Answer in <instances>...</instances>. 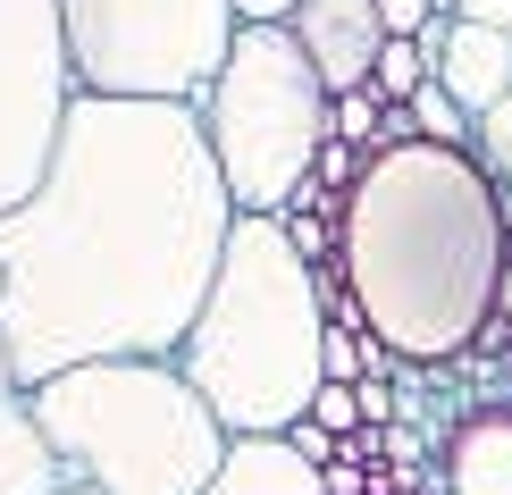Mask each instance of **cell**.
I'll return each mask as SVG.
<instances>
[{"label":"cell","mask_w":512,"mask_h":495,"mask_svg":"<svg viewBox=\"0 0 512 495\" xmlns=\"http://www.w3.org/2000/svg\"><path fill=\"white\" fill-rule=\"evenodd\" d=\"M68 76L101 101H185L202 110L210 76L236 51V0H59Z\"/></svg>","instance_id":"cell-6"},{"label":"cell","mask_w":512,"mask_h":495,"mask_svg":"<svg viewBox=\"0 0 512 495\" xmlns=\"http://www.w3.org/2000/svg\"><path fill=\"white\" fill-rule=\"evenodd\" d=\"M378 118H387V101H378L370 84H361V93H336V143H353L361 160L378 152Z\"/></svg>","instance_id":"cell-16"},{"label":"cell","mask_w":512,"mask_h":495,"mask_svg":"<svg viewBox=\"0 0 512 495\" xmlns=\"http://www.w3.org/2000/svg\"><path fill=\"white\" fill-rule=\"evenodd\" d=\"M286 34L303 42V59L319 68L328 101H336V93H361V84H370L378 42H387V26H378V0H294Z\"/></svg>","instance_id":"cell-8"},{"label":"cell","mask_w":512,"mask_h":495,"mask_svg":"<svg viewBox=\"0 0 512 495\" xmlns=\"http://www.w3.org/2000/svg\"><path fill=\"white\" fill-rule=\"evenodd\" d=\"M303 420H319L328 437H353V428H361V395H353V386H336V378H319V395H311Z\"/></svg>","instance_id":"cell-17"},{"label":"cell","mask_w":512,"mask_h":495,"mask_svg":"<svg viewBox=\"0 0 512 495\" xmlns=\"http://www.w3.org/2000/svg\"><path fill=\"white\" fill-rule=\"evenodd\" d=\"M454 495H512V412H471L445 454Z\"/></svg>","instance_id":"cell-12"},{"label":"cell","mask_w":512,"mask_h":495,"mask_svg":"<svg viewBox=\"0 0 512 495\" xmlns=\"http://www.w3.org/2000/svg\"><path fill=\"white\" fill-rule=\"evenodd\" d=\"M512 261L504 193L462 143H395L370 152L345 185L336 219V286L328 319H361L395 370L462 361L496 319Z\"/></svg>","instance_id":"cell-2"},{"label":"cell","mask_w":512,"mask_h":495,"mask_svg":"<svg viewBox=\"0 0 512 495\" xmlns=\"http://www.w3.org/2000/svg\"><path fill=\"white\" fill-rule=\"evenodd\" d=\"M202 495H328V470L294 454V437H227V462Z\"/></svg>","instance_id":"cell-10"},{"label":"cell","mask_w":512,"mask_h":495,"mask_svg":"<svg viewBox=\"0 0 512 495\" xmlns=\"http://www.w3.org/2000/svg\"><path fill=\"white\" fill-rule=\"evenodd\" d=\"M68 101L76 76L59 0H0V210H17L42 185Z\"/></svg>","instance_id":"cell-7"},{"label":"cell","mask_w":512,"mask_h":495,"mask_svg":"<svg viewBox=\"0 0 512 495\" xmlns=\"http://www.w3.org/2000/svg\"><path fill=\"white\" fill-rule=\"evenodd\" d=\"M319 336H328V294L311 261L277 219L236 210L219 277L177 344V370L194 378L227 437H286L319 395Z\"/></svg>","instance_id":"cell-3"},{"label":"cell","mask_w":512,"mask_h":495,"mask_svg":"<svg viewBox=\"0 0 512 495\" xmlns=\"http://www.w3.org/2000/svg\"><path fill=\"white\" fill-rule=\"evenodd\" d=\"M429 17H437L429 0H378V26H387V42H412Z\"/></svg>","instance_id":"cell-18"},{"label":"cell","mask_w":512,"mask_h":495,"mask_svg":"<svg viewBox=\"0 0 512 495\" xmlns=\"http://www.w3.org/2000/svg\"><path fill=\"white\" fill-rule=\"evenodd\" d=\"M202 135H210L219 177H227V202L277 219L311 185L319 152L336 143V101H328V84H319V68L303 59V42L286 26L244 17L227 68L202 93Z\"/></svg>","instance_id":"cell-5"},{"label":"cell","mask_w":512,"mask_h":495,"mask_svg":"<svg viewBox=\"0 0 512 495\" xmlns=\"http://www.w3.org/2000/svg\"><path fill=\"white\" fill-rule=\"evenodd\" d=\"M227 227L236 202L202 110L76 93L42 185L0 210V344L17 386L34 395L84 361H177Z\"/></svg>","instance_id":"cell-1"},{"label":"cell","mask_w":512,"mask_h":495,"mask_svg":"<svg viewBox=\"0 0 512 495\" xmlns=\"http://www.w3.org/2000/svg\"><path fill=\"white\" fill-rule=\"evenodd\" d=\"M34 420L84 495H202L227 428L177 361H84L34 386Z\"/></svg>","instance_id":"cell-4"},{"label":"cell","mask_w":512,"mask_h":495,"mask_svg":"<svg viewBox=\"0 0 512 495\" xmlns=\"http://www.w3.org/2000/svg\"><path fill=\"white\" fill-rule=\"evenodd\" d=\"M412 126H420V143H462V152H471V110H462L437 76L412 93Z\"/></svg>","instance_id":"cell-13"},{"label":"cell","mask_w":512,"mask_h":495,"mask_svg":"<svg viewBox=\"0 0 512 495\" xmlns=\"http://www.w3.org/2000/svg\"><path fill=\"white\" fill-rule=\"evenodd\" d=\"M454 17H471V26H496V34H512V0H454Z\"/></svg>","instance_id":"cell-19"},{"label":"cell","mask_w":512,"mask_h":495,"mask_svg":"<svg viewBox=\"0 0 512 495\" xmlns=\"http://www.w3.org/2000/svg\"><path fill=\"white\" fill-rule=\"evenodd\" d=\"M68 495H84V487H68Z\"/></svg>","instance_id":"cell-22"},{"label":"cell","mask_w":512,"mask_h":495,"mask_svg":"<svg viewBox=\"0 0 512 495\" xmlns=\"http://www.w3.org/2000/svg\"><path fill=\"white\" fill-rule=\"evenodd\" d=\"M471 160H479L496 185H512V93H504L496 110H487V118L471 126Z\"/></svg>","instance_id":"cell-15"},{"label":"cell","mask_w":512,"mask_h":495,"mask_svg":"<svg viewBox=\"0 0 512 495\" xmlns=\"http://www.w3.org/2000/svg\"><path fill=\"white\" fill-rule=\"evenodd\" d=\"M420 84H429L420 42H378V59H370V93H378V101H412Z\"/></svg>","instance_id":"cell-14"},{"label":"cell","mask_w":512,"mask_h":495,"mask_svg":"<svg viewBox=\"0 0 512 495\" xmlns=\"http://www.w3.org/2000/svg\"><path fill=\"white\" fill-rule=\"evenodd\" d=\"M353 395H361V420H387V412H395V395H387V378H361Z\"/></svg>","instance_id":"cell-20"},{"label":"cell","mask_w":512,"mask_h":495,"mask_svg":"<svg viewBox=\"0 0 512 495\" xmlns=\"http://www.w3.org/2000/svg\"><path fill=\"white\" fill-rule=\"evenodd\" d=\"M236 9H244V17H261V26H286L294 0H236Z\"/></svg>","instance_id":"cell-21"},{"label":"cell","mask_w":512,"mask_h":495,"mask_svg":"<svg viewBox=\"0 0 512 495\" xmlns=\"http://www.w3.org/2000/svg\"><path fill=\"white\" fill-rule=\"evenodd\" d=\"M68 462L51 454V437H42L34 420V395L17 386L9 370V344H0V495H68Z\"/></svg>","instance_id":"cell-9"},{"label":"cell","mask_w":512,"mask_h":495,"mask_svg":"<svg viewBox=\"0 0 512 495\" xmlns=\"http://www.w3.org/2000/svg\"><path fill=\"white\" fill-rule=\"evenodd\" d=\"M437 84H445V93L471 110V126H479V118L512 93V34L454 17V42H445V59H437Z\"/></svg>","instance_id":"cell-11"}]
</instances>
